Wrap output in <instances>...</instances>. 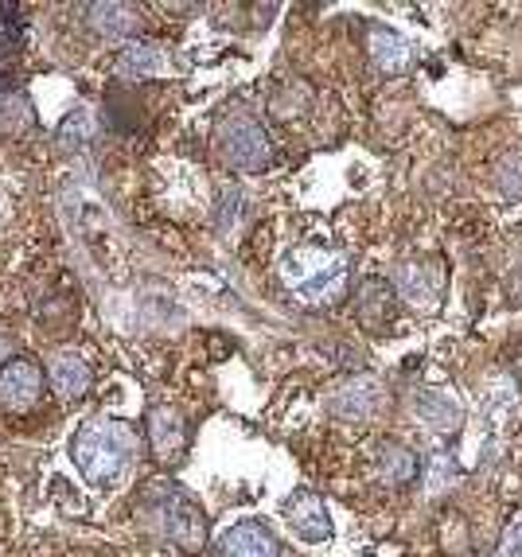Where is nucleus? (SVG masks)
I'll list each match as a JSON object with an SVG mask.
<instances>
[{
    "instance_id": "nucleus-14",
    "label": "nucleus",
    "mask_w": 522,
    "mask_h": 557,
    "mask_svg": "<svg viewBox=\"0 0 522 557\" xmlns=\"http://www.w3.org/2000/svg\"><path fill=\"white\" fill-rule=\"evenodd\" d=\"M47 379H51V386H55V394L63 401H78L86 391H90V371H86V362L71 351H63V355L51 359Z\"/></svg>"
},
{
    "instance_id": "nucleus-13",
    "label": "nucleus",
    "mask_w": 522,
    "mask_h": 557,
    "mask_svg": "<svg viewBox=\"0 0 522 557\" xmlns=\"http://www.w3.org/2000/svg\"><path fill=\"white\" fill-rule=\"evenodd\" d=\"M86 28L98 39L113 44V39H125L140 28V12L133 4H90L86 9Z\"/></svg>"
},
{
    "instance_id": "nucleus-3",
    "label": "nucleus",
    "mask_w": 522,
    "mask_h": 557,
    "mask_svg": "<svg viewBox=\"0 0 522 557\" xmlns=\"http://www.w3.org/2000/svg\"><path fill=\"white\" fill-rule=\"evenodd\" d=\"M347 258L327 246H304L281 258V285L308 308H327L347 293Z\"/></svg>"
},
{
    "instance_id": "nucleus-22",
    "label": "nucleus",
    "mask_w": 522,
    "mask_h": 557,
    "mask_svg": "<svg viewBox=\"0 0 522 557\" xmlns=\"http://www.w3.org/2000/svg\"><path fill=\"white\" fill-rule=\"evenodd\" d=\"M499 557H522V522L507 530L504 546H499Z\"/></svg>"
},
{
    "instance_id": "nucleus-20",
    "label": "nucleus",
    "mask_w": 522,
    "mask_h": 557,
    "mask_svg": "<svg viewBox=\"0 0 522 557\" xmlns=\"http://www.w3.org/2000/svg\"><path fill=\"white\" fill-rule=\"evenodd\" d=\"M499 187L511 191V196H522V152H511V157L499 164Z\"/></svg>"
},
{
    "instance_id": "nucleus-2",
    "label": "nucleus",
    "mask_w": 522,
    "mask_h": 557,
    "mask_svg": "<svg viewBox=\"0 0 522 557\" xmlns=\"http://www.w3.org/2000/svg\"><path fill=\"white\" fill-rule=\"evenodd\" d=\"M137 429L125 425V421H113V418H90L83 429L75 433V465L83 472L86 483L94 487H110L117 483L129 465L137 460Z\"/></svg>"
},
{
    "instance_id": "nucleus-9",
    "label": "nucleus",
    "mask_w": 522,
    "mask_h": 557,
    "mask_svg": "<svg viewBox=\"0 0 522 557\" xmlns=\"http://www.w3.org/2000/svg\"><path fill=\"white\" fill-rule=\"evenodd\" d=\"M149 445H152V456H157L160 465H172L179 460L187 448V425L179 418V409L172 406H157L149 413Z\"/></svg>"
},
{
    "instance_id": "nucleus-12",
    "label": "nucleus",
    "mask_w": 522,
    "mask_h": 557,
    "mask_svg": "<svg viewBox=\"0 0 522 557\" xmlns=\"http://www.w3.org/2000/svg\"><path fill=\"white\" fill-rule=\"evenodd\" d=\"M366 55L383 75H401L413 66V47L390 28H371L366 32Z\"/></svg>"
},
{
    "instance_id": "nucleus-21",
    "label": "nucleus",
    "mask_w": 522,
    "mask_h": 557,
    "mask_svg": "<svg viewBox=\"0 0 522 557\" xmlns=\"http://www.w3.org/2000/svg\"><path fill=\"white\" fill-rule=\"evenodd\" d=\"M238 207H243V196H238V191H223V203H219V231L238 223Z\"/></svg>"
},
{
    "instance_id": "nucleus-4",
    "label": "nucleus",
    "mask_w": 522,
    "mask_h": 557,
    "mask_svg": "<svg viewBox=\"0 0 522 557\" xmlns=\"http://www.w3.org/2000/svg\"><path fill=\"white\" fill-rule=\"evenodd\" d=\"M219 152L231 168L238 172H261V168H270L273 160V145H270V133L261 129V121L253 117H231L219 129Z\"/></svg>"
},
{
    "instance_id": "nucleus-6",
    "label": "nucleus",
    "mask_w": 522,
    "mask_h": 557,
    "mask_svg": "<svg viewBox=\"0 0 522 557\" xmlns=\"http://www.w3.org/2000/svg\"><path fill=\"white\" fill-rule=\"evenodd\" d=\"M44 394V371L32 359H9L0 367V409L28 413Z\"/></svg>"
},
{
    "instance_id": "nucleus-16",
    "label": "nucleus",
    "mask_w": 522,
    "mask_h": 557,
    "mask_svg": "<svg viewBox=\"0 0 522 557\" xmlns=\"http://www.w3.org/2000/svg\"><path fill=\"white\" fill-rule=\"evenodd\" d=\"M394 308V288L383 277H366L363 285L355 288V312L366 324H383Z\"/></svg>"
},
{
    "instance_id": "nucleus-8",
    "label": "nucleus",
    "mask_w": 522,
    "mask_h": 557,
    "mask_svg": "<svg viewBox=\"0 0 522 557\" xmlns=\"http://www.w3.org/2000/svg\"><path fill=\"white\" fill-rule=\"evenodd\" d=\"M117 75L137 83V78H164L172 75V55L169 47L152 44V39H133L117 55Z\"/></svg>"
},
{
    "instance_id": "nucleus-5",
    "label": "nucleus",
    "mask_w": 522,
    "mask_h": 557,
    "mask_svg": "<svg viewBox=\"0 0 522 557\" xmlns=\"http://www.w3.org/2000/svg\"><path fill=\"white\" fill-rule=\"evenodd\" d=\"M383 406H386V386L374 379V374H355V379H347L344 386L332 391V398H327V409L344 421H366Z\"/></svg>"
},
{
    "instance_id": "nucleus-7",
    "label": "nucleus",
    "mask_w": 522,
    "mask_h": 557,
    "mask_svg": "<svg viewBox=\"0 0 522 557\" xmlns=\"http://www.w3.org/2000/svg\"><path fill=\"white\" fill-rule=\"evenodd\" d=\"M398 293L410 305L433 312L445 297V273H440L437 261H406L398 270Z\"/></svg>"
},
{
    "instance_id": "nucleus-11",
    "label": "nucleus",
    "mask_w": 522,
    "mask_h": 557,
    "mask_svg": "<svg viewBox=\"0 0 522 557\" xmlns=\"http://www.w3.org/2000/svg\"><path fill=\"white\" fill-rule=\"evenodd\" d=\"M285 519L297 530L304 542H324L332 534V519H327V507L316 492H297L285 503Z\"/></svg>"
},
{
    "instance_id": "nucleus-10",
    "label": "nucleus",
    "mask_w": 522,
    "mask_h": 557,
    "mask_svg": "<svg viewBox=\"0 0 522 557\" xmlns=\"http://www.w3.org/2000/svg\"><path fill=\"white\" fill-rule=\"evenodd\" d=\"M219 557H281V546L265 522H238L219 542Z\"/></svg>"
},
{
    "instance_id": "nucleus-1",
    "label": "nucleus",
    "mask_w": 522,
    "mask_h": 557,
    "mask_svg": "<svg viewBox=\"0 0 522 557\" xmlns=\"http://www.w3.org/2000/svg\"><path fill=\"white\" fill-rule=\"evenodd\" d=\"M133 519L149 534L169 539L172 546L199 554L207 542V519L199 511V503L172 480H152L140 487L137 503H133Z\"/></svg>"
},
{
    "instance_id": "nucleus-18",
    "label": "nucleus",
    "mask_w": 522,
    "mask_h": 557,
    "mask_svg": "<svg viewBox=\"0 0 522 557\" xmlns=\"http://www.w3.org/2000/svg\"><path fill=\"white\" fill-rule=\"evenodd\" d=\"M20 47V9L16 4H0V66L16 55Z\"/></svg>"
},
{
    "instance_id": "nucleus-17",
    "label": "nucleus",
    "mask_w": 522,
    "mask_h": 557,
    "mask_svg": "<svg viewBox=\"0 0 522 557\" xmlns=\"http://www.w3.org/2000/svg\"><path fill=\"white\" fill-rule=\"evenodd\" d=\"M413 413L433 429H448V425H457L460 421V409L452 406V398H445V394H430V391H421L418 398H413Z\"/></svg>"
},
{
    "instance_id": "nucleus-15",
    "label": "nucleus",
    "mask_w": 522,
    "mask_h": 557,
    "mask_svg": "<svg viewBox=\"0 0 522 557\" xmlns=\"http://www.w3.org/2000/svg\"><path fill=\"white\" fill-rule=\"evenodd\" d=\"M374 465H378V475H383L390 487H406V483L418 480V472H421L418 453L398 445V441H386V445L378 448V460H374Z\"/></svg>"
},
{
    "instance_id": "nucleus-19",
    "label": "nucleus",
    "mask_w": 522,
    "mask_h": 557,
    "mask_svg": "<svg viewBox=\"0 0 522 557\" xmlns=\"http://www.w3.org/2000/svg\"><path fill=\"white\" fill-rule=\"evenodd\" d=\"M28 106H24V98H16V94H0V125L4 129H20L24 121H28Z\"/></svg>"
},
{
    "instance_id": "nucleus-23",
    "label": "nucleus",
    "mask_w": 522,
    "mask_h": 557,
    "mask_svg": "<svg viewBox=\"0 0 522 557\" xmlns=\"http://www.w3.org/2000/svg\"><path fill=\"white\" fill-rule=\"evenodd\" d=\"M9 355H12V332L4 324H0V367L9 362Z\"/></svg>"
}]
</instances>
